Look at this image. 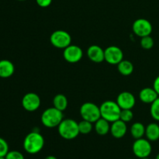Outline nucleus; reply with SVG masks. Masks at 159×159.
<instances>
[{"label":"nucleus","mask_w":159,"mask_h":159,"mask_svg":"<svg viewBox=\"0 0 159 159\" xmlns=\"http://www.w3.org/2000/svg\"><path fill=\"white\" fill-rule=\"evenodd\" d=\"M44 146V138L39 131H32L28 134L23 141V148L30 155L37 154Z\"/></svg>","instance_id":"obj_1"},{"label":"nucleus","mask_w":159,"mask_h":159,"mask_svg":"<svg viewBox=\"0 0 159 159\" xmlns=\"http://www.w3.org/2000/svg\"><path fill=\"white\" fill-rule=\"evenodd\" d=\"M99 109L101 117L107 120L110 123L120 120L121 109L116 102L111 100L105 101L101 104Z\"/></svg>","instance_id":"obj_2"},{"label":"nucleus","mask_w":159,"mask_h":159,"mask_svg":"<svg viewBox=\"0 0 159 159\" xmlns=\"http://www.w3.org/2000/svg\"><path fill=\"white\" fill-rule=\"evenodd\" d=\"M58 134L65 140H72L79 136V123L72 119L63 120L58 125Z\"/></svg>","instance_id":"obj_3"},{"label":"nucleus","mask_w":159,"mask_h":159,"mask_svg":"<svg viewBox=\"0 0 159 159\" xmlns=\"http://www.w3.org/2000/svg\"><path fill=\"white\" fill-rule=\"evenodd\" d=\"M41 123L43 126L48 128H54L58 127L63 120V113L55 107H51L43 112L41 115Z\"/></svg>","instance_id":"obj_4"},{"label":"nucleus","mask_w":159,"mask_h":159,"mask_svg":"<svg viewBox=\"0 0 159 159\" xmlns=\"http://www.w3.org/2000/svg\"><path fill=\"white\" fill-rule=\"evenodd\" d=\"M80 114L82 120H85L91 123L96 122L99 118H101L99 107L90 102H85L81 106Z\"/></svg>","instance_id":"obj_5"},{"label":"nucleus","mask_w":159,"mask_h":159,"mask_svg":"<svg viewBox=\"0 0 159 159\" xmlns=\"http://www.w3.org/2000/svg\"><path fill=\"white\" fill-rule=\"evenodd\" d=\"M51 44L58 49H65L71 44V37L67 31L57 30L53 32L50 37Z\"/></svg>","instance_id":"obj_6"},{"label":"nucleus","mask_w":159,"mask_h":159,"mask_svg":"<svg viewBox=\"0 0 159 159\" xmlns=\"http://www.w3.org/2000/svg\"><path fill=\"white\" fill-rule=\"evenodd\" d=\"M132 150L135 156L139 158H142L149 157L152 153V147L150 141L142 138L135 140L133 144Z\"/></svg>","instance_id":"obj_7"},{"label":"nucleus","mask_w":159,"mask_h":159,"mask_svg":"<svg viewBox=\"0 0 159 159\" xmlns=\"http://www.w3.org/2000/svg\"><path fill=\"white\" fill-rule=\"evenodd\" d=\"M132 30L135 35L141 38L151 35L152 32V25L151 22L146 19H138L134 22Z\"/></svg>","instance_id":"obj_8"},{"label":"nucleus","mask_w":159,"mask_h":159,"mask_svg":"<svg viewBox=\"0 0 159 159\" xmlns=\"http://www.w3.org/2000/svg\"><path fill=\"white\" fill-rule=\"evenodd\" d=\"M63 56L65 60L68 63H77L80 61L83 57V51L80 47L70 44L64 49Z\"/></svg>","instance_id":"obj_9"},{"label":"nucleus","mask_w":159,"mask_h":159,"mask_svg":"<svg viewBox=\"0 0 159 159\" xmlns=\"http://www.w3.org/2000/svg\"><path fill=\"white\" fill-rule=\"evenodd\" d=\"M40 98L37 93H28L22 99V106L28 112H34L40 106Z\"/></svg>","instance_id":"obj_10"},{"label":"nucleus","mask_w":159,"mask_h":159,"mask_svg":"<svg viewBox=\"0 0 159 159\" xmlns=\"http://www.w3.org/2000/svg\"><path fill=\"white\" fill-rule=\"evenodd\" d=\"M105 61L110 65H118L124 60V52L116 46H110L104 50Z\"/></svg>","instance_id":"obj_11"},{"label":"nucleus","mask_w":159,"mask_h":159,"mask_svg":"<svg viewBox=\"0 0 159 159\" xmlns=\"http://www.w3.org/2000/svg\"><path fill=\"white\" fill-rule=\"evenodd\" d=\"M116 102L121 110H131L135 105V97L130 92H122L118 95Z\"/></svg>","instance_id":"obj_12"},{"label":"nucleus","mask_w":159,"mask_h":159,"mask_svg":"<svg viewBox=\"0 0 159 159\" xmlns=\"http://www.w3.org/2000/svg\"><path fill=\"white\" fill-rule=\"evenodd\" d=\"M88 57L95 63H101L105 61V51L98 45H92L87 50Z\"/></svg>","instance_id":"obj_13"},{"label":"nucleus","mask_w":159,"mask_h":159,"mask_svg":"<svg viewBox=\"0 0 159 159\" xmlns=\"http://www.w3.org/2000/svg\"><path fill=\"white\" fill-rule=\"evenodd\" d=\"M126 124L127 123L124 122L121 120H117L112 123L110 131L112 136L117 139L124 138L127 131V127Z\"/></svg>","instance_id":"obj_14"},{"label":"nucleus","mask_w":159,"mask_h":159,"mask_svg":"<svg viewBox=\"0 0 159 159\" xmlns=\"http://www.w3.org/2000/svg\"><path fill=\"white\" fill-rule=\"evenodd\" d=\"M158 97L159 96L154 88H144L139 93L140 100L146 104H152Z\"/></svg>","instance_id":"obj_15"},{"label":"nucleus","mask_w":159,"mask_h":159,"mask_svg":"<svg viewBox=\"0 0 159 159\" xmlns=\"http://www.w3.org/2000/svg\"><path fill=\"white\" fill-rule=\"evenodd\" d=\"M14 71H15V67L10 61H0V77L9 78L13 75Z\"/></svg>","instance_id":"obj_16"},{"label":"nucleus","mask_w":159,"mask_h":159,"mask_svg":"<svg viewBox=\"0 0 159 159\" xmlns=\"http://www.w3.org/2000/svg\"><path fill=\"white\" fill-rule=\"evenodd\" d=\"M145 136L150 141H156L159 139V125L156 123H151L145 127Z\"/></svg>","instance_id":"obj_17"},{"label":"nucleus","mask_w":159,"mask_h":159,"mask_svg":"<svg viewBox=\"0 0 159 159\" xmlns=\"http://www.w3.org/2000/svg\"><path fill=\"white\" fill-rule=\"evenodd\" d=\"M110 126L109 121L101 117L95 122V130L99 135L104 136L110 131Z\"/></svg>","instance_id":"obj_18"},{"label":"nucleus","mask_w":159,"mask_h":159,"mask_svg":"<svg viewBox=\"0 0 159 159\" xmlns=\"http://www.w3.org/2000/svg\"><path fill=\"white\" fill-rule=\"evenodd\" d=\"M68 99L63 94H57L53 99V106L60 111H65L68 107Z\"/></svg>","instance_id":"obj_19"},{"label":"nucleus","mask_w":159,"mask_h":159,"mask_svg":"<svg viewBox=\"0 0 159 159\" xmlns=\"http://www.w3.org/2000/svg\"><path fill=\"white\" fill-rule=\"evenodd\" d=\"M117 69L122 75L128 76L134 71V65L130 61L122 60L117 65Z\"/></svg>","instance_id":"obj_20"},{"label":"nucleus","mask_w":159,"mask_h":159,"mask_svg":"<svg viewBox=\"0 0 159 159\" xmlns=\"http://www.w3.org/2000/svg\"><path fill=\"white\" fill-rule=\"evenodd\" d=\"M130 134L135 140L142 138L145 135V127L140 122L134 123L130 127Z\"/></svg>","instance_id":"obj_21"},{"label":"nucleus","mask_w":159,"mask_h":159,"mask_svg":"<svg viewBox=\"0 0 159 159\" xmlns=\"http://www.w3.org/2000/svg\"><path fill=\"white\" fill-rule=\"evenodd\" d=\"M79 133L82 134H88L93 130V123L82 120L79 123Z\"/></svg>","instance_id":"obj_22"},{"label":"nucleus","mask_w":159,"mask_h":159,"mask_svg":"<svg viewBox=\"0 0 159 159\" xmlns=\"http://www.w3.org/2000/svg\"><path fill=\"white\" fill-rule=\"evenodd\" d=\"M150 113L151 116L155 120L159 121V97L151 104Z\"/></svg>","instance_id":"obj_23"},{"label":"nucleus","mask_w":159,"mask_h":159,"mask_svg":"<svg viewBox=\"0 0 159 159\" xmlns=\"http://www.w3.org/2000/svg\"><path fill=\"white\" fill-rule=\"evenodd\" d=\"M155 42H154L153 38L149 36H146V37H141V46L143 49L144 50H150L154 47Z\"/></svg>","instance_id":"obj_24"},{"label":"nucleus","mask_w":159,"mask_h":159,"mask_svg":"<svg viewBox=\"0 0 159 159\" xmlns=\"http://www.w3.org/2000/svg\"><path fill=\"white\" fill-rule=\"evenodd\" d=\"M134 117V113L131 110H121L120 120L125 123H128L132 120Z\"/></svg>","instance_id":"obj_25"},{"label":"nucleus","mask_w":159,"mask_h":159,"mask_svg":"<svg viewBox=\"0 0 159 159\" xmlns=\"http://www.w3.org/2000/svg\"><path fill=\"white\" fill-rule=\"evenodd\" d=\"M9 144L6 140L0 138V157H6L9 152Z\"/></svg>","instance_id":"obj_26"},{"label":"nucleus","mask_w":159,"mask_h":159,"mask_svg":"<svg viewBox=\"0 0 159 159\" xmlns=\"http://www.w3.org/2000/svg\"><path fill=\"white\" fill-rule=\"evenodd\" d=\"M6 159H25L21 152L18 151H10L6 155Z\"/></svg>","instance_id":"obj_27"},{"label":"nucleus","mask_w":159,"mask_h":159,"mask_svg":"<svg viewBox=\"0 0 159 159\" xmlns=\"http://www.w3.org/2000/svg\"><path fill=\"white\" fill-rule=\"evenodd\" d=\"M36 2L40 7L47 8L51 4L52 0H36Z\"/></svg>","instance_id":"obj_28"},{"label":"nucleus","mask_w":159,"mask_h":159,"mask_svg":"<svg viewBox=\"0 0 159 159\" xmlns=\"http://www.w3.org/2000/svg\"><path fill=\"white\" fill-rule=\"evenodd\" d=\"M153 88L155 89V90L156 91V93H158V95L159 96V75L155 79V81H154Z\"/></svg>","instance_id":"obj_29"},{"label":"nucleus","mask_w":159,"mask_h":159,"mask_svg":"<svg viewBox=\"0 0 159 159\" xmlns=\"http://www.w3.org/2000/svg\"><path fill=\"white\" fill-rule=\"evenodd\" d=\"M44 159H57L55 156H53V155H49V156H47Z\"/></svg>","instance_id":"obj_30"},{"label":"nucleus","mask_w":159,"mask_h":159,"mask_svg":"<svg viewBox=\"0 0 159 159\" xmlns=\"http://www.w3.org/2000/svg\"><path fill=\"white\" fill-rule=\"evenodd\" d=\"M140 159H150L148 157H145V158H140Z\"/></svg>","instance_id":"obj_31"},{"label":"nucleus","mask_w":159,"mask_h":159,"mask_svg":"<svg viewBox=\"0 0 159 159\" xmlns=\"http://www.w3.org/2000/svg\"><path fill=\"white\" fill-rule=\"evenodd\" d=\"M0 159H6V157H0Z\"/></svg>","instance_id":"obj_32"},{"label":"nucleus","mask_w":159,"mask_h":159,"mask_svg":"<svg viewBox=\"0 0 159 159\" xmlns=\"http://www.w3.org/2000/svg\"><path fill=\"white\" fill-rule=\"evenodd\" d=\"M156 159H159V153L158 154V155L156 156Z\"/></svg>","instance_id":"obj_33"},{"label":"nucleus","mask_w":159,"mask_h":159,"mask_svg":"<svg viewBox=\"0 0 159 159\" xmlns=\"http://www.w3.org/2000/svg\"><path fill=\"white\" fill-rule=\"evenodd\" d=\"M18 1H26V0H18Z\"/></svg>","instance_id":"obj_34"}]
</instances>
